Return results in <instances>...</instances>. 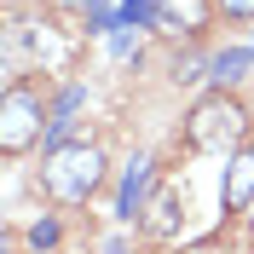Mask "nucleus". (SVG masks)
I'll use <instances>...</instances> for the list:
<instances>
[{
    "label": "nucleus",
    "instance_id": "1",
    "mask_svg": "<svg viewBox=\"0 0 254 254\" xmlns=\"http://www.w3.org/2000/svg\"><path fill=\"white\" fill-rule=\"evenodd\" d=\"M104 185V150L87 139H64L47 150V162H41V190H47L52 202L64 208H81L93 190Z\"/></svg>",
    "mask_w": 254,
    "mask_h": 254
},
{
    "label": "nucleus",
    "instance_id": "3",
    "mask_svg": "<svg viewBox=\"0 0 254 254\" xmlns=\"http://www.w3.org/2000/svg\"><path fill=\"white\" fill-rule=\"evenodd\" d=\"M41 127H52L41 93L29 81H6V93H0V156H23L29 144H41Z\"/></svg>",
    "mask_w": 254,
    "mask_h": 254
},
{
    "label": "nucleus",
    "instance_id": "12",
    "mask_svg": "<svg viewBox=\"0 0 254 254\" xmlns=\"http://www.w3.org/2000/svg\"><path fill=\"white\" fill-rule=\"evenodd\" d=\"M225 17H254V0H220Z\"/></svg>",
    "mask_w": 254,
    "mask_h": 254
},
{
    "label": "nucleus",
    "instance_id": "8",
    "mask_svg": "<svg viewBox=\"0 0 254 254\" xmlns=\"http://www.w3.org/2000/svg\"><path fill=\"white\" fill-rule=\"evenodd\" d=\"M150 185H156V162L133 156L127 174H122V190H116V214H122V220H139V208L150 202Z\"/></svg>",
    "mask_w": 254,
    "mask_h": 254
},
{
    "label": "nucleus",
    "instance_id": "10",
    "mask_svg": "<svg viewBox=\"0 0 254 254\" xmlns=\"http://www.w3.org/2000/svg\"><path fill=\"white\" fill-rule=\"evenodd\" d=\"M156 12L162 0H122V23H133V29H156Z\"/></svg>",
    "mask_w": 254,
    "mask_h": 254
},
{
    "label": "nucleus",
    "instance_id": "9",
    "mask_svg": "<svg viewBox=\"0 0 254 254\" xmlns=\"http://www.w3.org/2000/svg\"><path fill=\"white\" fill-rule=\"evenodd\" d=\"M249 64H254V47H225L208 58V81L214 87H237L243 75H249Z\"/></svg>",
    "mask_w": 254,
    "mask_h": 254
},
{
    "label": "nucleus",
    "instance_id": "6",
    "mask_svg": "<svg viewBox=\"0 0 254 254\" xmlns=\"http://www.w3.org/2000/svg\"><path fill=\"white\" fill-rule=\"evenodd\" d=\"M220 12V0H162L156 12V35H185V41H196V35L208 29V17Z\"/></svg>",
    "mask_w": 254,
    "mask_h": 254
},
{
    "label": "nucleus",
    "instance_id": "7",
    "mask_svg": "<svg viewBox=\"0 0 254 254\" xmlns=\"http://www.w3.org/2000/svg\"><path fill=\"white\" fill-rule=\"evenodd\" d=\"M249 202H254V150L243 144V150H231V156H225V179H220V208H225V214H243Z\"/></svg>",
    "mask_w": 254,
    "mask_h": 254
},
{
    "label": "nucleus",
    "instance_id": "5",
    "mask_svg": "<svg viewBox=\"0 0 254 254\" xmlns=\"http://www.w3.org/2000/svg\"><path fill=\"white\" fill-rule=\"evenodd\" d=\"M139 225L150 231V237H179V225H185V190L179 185H156L150 190V202L139 208Z\"/></svg>",
    "mask_w": 254,
    "mask_h": 254
},
{
    "label": "nucleus",
    "instance_id": "11",
    "mask_svg": "<svg viewBox=\"0 0 254 254\" xmlns=\"http://www.w3.org/2000/svg\"><path fill=\"white\" fill-rule=\"evenodd\" d=\"M58 237H64V231H58V220H35V225H29V249H52Z\"/></svg>",
    "mask_w": 254,
    "mask_h": 254
},
{
    "label": "nucleus",
    "instance_id": "2",
    "mask_svg": "<svg viewBox=\"0 0 254 254\" xmlns=\"http://www.w3.org/2000/svg\"><path fill=\"white\" fill-rule=\"evenodd\" d=\"M185 144L196 156H231V150H243V144H249V110H243L225 87L208 93L202 104L185 116Z\"/></svg>",
    "mask_w": 254,
    "mask_h": 254
},
{
    "label": "nucleus",
    "instance_id": "4",
    "mask_svg": "<svg viewBox=\"0 0 254 254\" xmlns=\"http://www.w3.org/2000/svg\"><path fill=\"white\" fill-rule=\"evenodd\" d=\"M23 47H29V64L41 75H69L81 58V29H64L58 17H35L23 29Z\"/></svg>",
    "mask_w": 254,
    "mask_h": 254
}]
</instances>
